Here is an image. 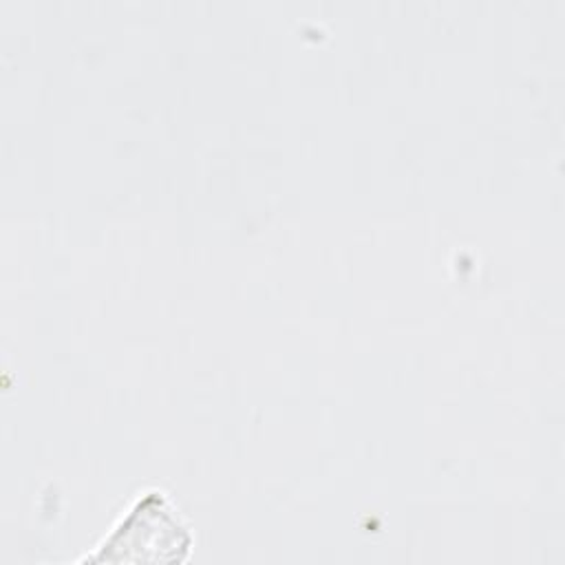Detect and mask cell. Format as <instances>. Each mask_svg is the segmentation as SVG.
Segmentation results:
<instances>
[{
  "mask_svg": "<svg viewBox=\"0 0 565 565\" xmlns=\"http://www.w3.org/2000/svg\"><path fill=\"white\" fill-rule=\"evenodd\" d=\"M192 534L179 514H174L168 499L161 492H146L102 543L99 552L86 561L179 563L188 556Z\"/></svg>",
  "mask_w": 565,
  "mask_h": 565,
  "instance_id": "1",
  "label": "cell"
}]
</instances>
